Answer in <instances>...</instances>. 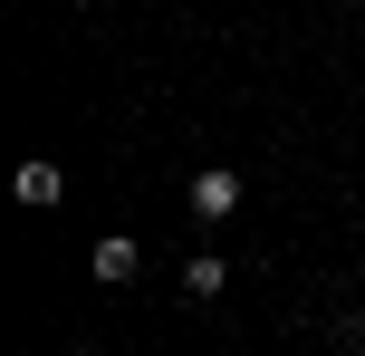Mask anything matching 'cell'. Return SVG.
I'll list each match as a JSON object with an SVG mask.
<instances>
[{"mask_svg":"<svg viewBox=\"0 0 365 356\" xmlns=\"http://www.w3.org/2000/svg\"><path fill=\"white\" fill-rule=\"evenodd\" d=\"M87 270H96L106 289H125V280H135V241H125V231H106V241L87 250Z\"/></svg>","mask_w":365,"mask_h":356,"instance_id":"3957f363","label":"cell"},{"mask_svg":"<svg viewBox=\"0 0 365 356\" xmlns=\"http://www.w3.org/2000/svg\"><path fill=\"white\" fill-rule=\"evenodd\" d=\"M10 193H19V203H29V212H48V203H58V193H68V173H58V164H48V154H29V164H19V173H10Z\"/></svg>","mask_w":365,"mask_h":356,"instance_id":"7a4b0ae2","label":"cell"},{"mask_svg":"<svg viewBox=\"0 0 365 356\" xmlns=\"http://www.w3.org/2000/svg\"><path fill=\"white\" fill-rule=\"evenodd\" d=\"M182 203H192V222H231V212H240V173H192V193H182Z\"/></svg>","mask_w":365,"mask_h":356,"instance_id":"6da1fadb","label":"cell"},{"mask_svg":"<svg viewBox=\"0 0 365 356\" xmlns=\"http://www.w3.org/2000/svg\"><path fill=\"white\" fill-rule=\"evenodd\" d=\"M182 289H192V299H221V289H231V260H212V250L182 260Z\"/></svg>","mask_w":365,"mask_h":356,"instance_id":"277c9868","label":"cell"}]
</instances>
